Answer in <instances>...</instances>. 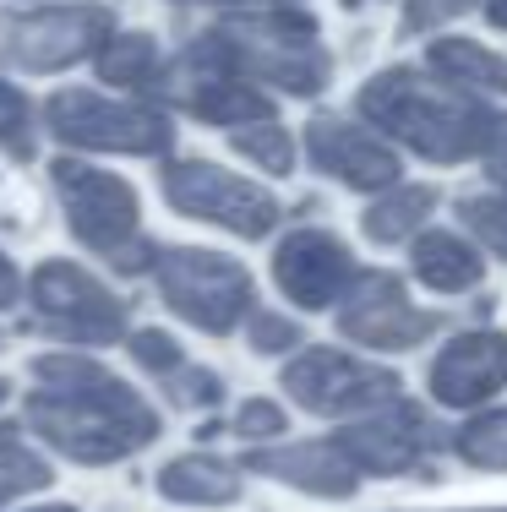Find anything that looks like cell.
Returning <instances> with one entry per match:
<instances>
[{"label": "cell", "mask_w": 507, "mask_h": 512, "mask_svg": "<svg viewBox=\"0 0 507 512\" xmlns=\"http://www.w3.org/2000/svg\"><path fill=\"white\" fill-rule=\"evenodd\" d=\"M333 447L349 458L355 474H420V480H431V458L448 447V431L420 404L393 398V404L360 414V425L338 431Z\"/></svg>", "instance_id": "cell-6"}, {"label": "cell", "mask_w": 507, "mask_h": 512, "mask_svg": "<svg viewBox=\"0 0 507 512\" xmlns=\"http://www.w3.org/2000/svg\"><path fill=\"white\" fill-rule=\"evenodd\" d=\"M131 360H137L142 371H153V376H175L180 365H186L180 344H175L169 333H159V327H142V333H131Z\"/></svg>", "instance_id": "cell-29"}, {"label": "cell", "mask_w": 507, "mask_h": 512, "mask_svg": "<svg viewBox=\"0 0 507 512\" xmlns=\"http://www.w3.org/2000/svg\"><path fill=\"white\" fill-rule=\"evenodd\" d=\"M153 273H159V295L169 300V311L213 338L235 333L251 316V273L219 251H159Z\"/></svg>", "instance_id": "cell-5"}, {"label": "cell", "mask_w": 507, "mask_h": 512, "mask_svg": "<svg viewBox=\"0 0 507 512\" xmlns=\"http://www.w3.org/2000/svg\"><path fill=\"white\" fill-rule=\"evenodd\" d=\"M486 169H491V180L507 191V120H497V131H491V142H486Z\"/></svg>", "instance_id": "cell-33"}, {"label": "cell", "mask_w": 507, "mask_h": 512, "mask_svg": "<svg viewBox=\"0 0 507 512\" xmlns=\"http://www.w3.org/2000/svg\"><path fill=\"white\" fill-rule=\"evenodd\" d=\"M229 148H235V153H246L251 164L273 169V175H289V169H295V142L284 137V126H279V120L235 126V131H229Z\"/></svg>", "instance_id": "cell-25"}, {"label": "cell", "mask_w": 507, "mask_h": 512, "mask_svg": "<svg viewBox=\"0 0 507 512\" xmlns=\"http://www.w3.org/2000/svg\"><path fill=\"white\" fill-rule=\"evenodd\" d=\"M159 491L169 502H186V507H224L240 496V474L229 469L224 458H208V453H191V458H175L159 469Z\"/></svg>", "instance_id": "cell-19"}, {"label": "cell", "mask_w": 507, "mask_h": 512, "mask_svg": "<svg viewBox=\"0 0 507 512\" xmlns=\"http://www.w3.org/2000/svg\"><path fill=\"white\" fill-rule=\"evenodd\" d=\"M6 393H11V382H0V404H6Z\"/></svg>", "instance_id": "cell-37"}, {"label": "cell", "mask_w": 507, "mask_h": 512, "mask_svg": "<svg viewBox=\"0 0 507 512\" xmlns=\"http://www.w3.org/2000/svg\"><path fill=\"white\" fill-rule=\"evenodd\" d=\"M169 398L186 409H213L224 398V382L219 371H208V365H180L175 376H169Z\"/></svg>", "instance_id": "cell-28"}, {"label": "cell", "mask_w": 507, "mask_h": 512, "mask_svg": "<svg viewBox=\"0 0 507 512\" xmlns=\"http://www.w3.org/2000/svg\"><path fill=\"white\" fill-rule=\"evenodd\" d=\"M507 382V333H458L431 360V393L448 409H475Z\"/></svg>", "instance_id": "cell-15"}, {"label": "cell", "mask_w": 507, "mask_h": 512, "mask_svg": "<svg viewBox=\"0 0 507 512\" xmlns=\"http://www.w3.org/2000/svg\"><path fill=\"white\" fill-rule=\"evenodd\" d=\"M60 207H66V224L82 246H93L99 256H110L120 273H142L153 262L142 246V218H137V191L126 186L110 169H93L82 158H55L50 169Z\"/></svg>", "instance_id": "cell-4"}, {"label": "cell", "mask_w": 507, "mask_h": 512, "mask_svg": "<svg viewBox=\"0 0 507 512\" xmlns=\"http://www.w3.org/2000/svg\"><path fill=\"white\" fill-rule=\"evenodd\" d=\"M480 512H507V507H480Z\"/></svg>", "instance_id": "cell-38"}, {"label": "cell", "mask_w": 507, "mask_h": 512, "mask_svg": "<svg viewBox=\"0 0 507 512\" xmlns=\"http://www.w3.org/2000/svg\"><path fill=\"white\" fill-rule=\"evenodd\" d=\"M153 93H169L175 104H186V115L208 120V126H257V120H273V99L251 82L235 77H175V82H153Z\"/></svg>", "instance_id": "cell-17"}, {"label": "cell", "mask_w": 507, "mask_h": 512, "mask_svg": "<svg viewBox=\"0 0 507 512\" xmlns=\"http://www.w3.org/2000/svg\"><path fill=\"white\" fill-rule=\"evenodd\" d=\"M44 120L60 142L71 148H93V153H137V158H153V153H169L175 142V126L159 115V109H142V104H115V99H99V93H55L44 104Z\"/></svg>", "instance_id": "cell-8"}, {"label": "cell", "mask_w": 507, "mask_h": 512, "mask_svg": "<svg viewBox=\"0 0 507 512\" xmlns=\"http://www.w3.org/2000/svg\"><path fill=\"white\" fill-rule=\"evenodd\" d=\"M344 6H360V0H344Z\"/></svg>", "instance_id": "cell-40"}, {"label": "cell", "mask_w": 507, "mask_h": 512, "mask_svg": "<svg viewBox=\"0 0 507 512\" xmlns=\"http://www.w3.org/2000/svg\"><path fill=\"white\" fill-rule=\"evenodd\" d=\"M164 197L175 213L202 218V224H219L240 240H262L279 224V202L273 191L251 186V180L229 175V169L208 164V158H180L164 169Z\"/></svg>", "instance_id": "cell-7"}, {"label": "cell", "mask_w": 507, "mask_h": 512, "mask_svg": "<svg viewBox=\"0 0 507 512\" xmlns=\"http://www.w3.org/2000/svg\"><path fill=\"white\" fill-rule=\"evenodd\" d=\"M273 278H279V289L295 306L322 311L349 289L355 256H349V246L338 235H328V229H295V235H284L279 251H273Z\"/></svg>", "instance_id": "cell-13"}, {"label": "cell", "mask_w": 507, "mask_h": 512, "mask_svg": "<svg viewBox=\"0 0 507 512\" xmlns=\"http://www.w3.org/2000/svg\"><path fill=\"white\" fill-rule=\"evenodd\" d=\"M458 218L497 256H507V191H497V197H464L458 202Z\"/></svg>", "instance_id": "cell-27"}, {"label": "cell", "mask_w": 507, "mask_h": 512, "mask_svg": "<svg viewBox=\"0 0 507 512\" xmlns=\"http://www.w3.org/2000/svg\"><path fill=\"white\" fill-rule=\"evenodd\" d=\"M0 148H6L17 164H28L39 153V137H33V109L11 82H0Z\"/></svg>", "instance_id": "cell-26"}, {"label": "cell", "mask_w": 507, "mask_h": 512, "mask_svg": "<svg viewBox=\"0 0 507 512\" xmlns=\"http://www.w3.org/2000/svg\"><path fill=\"white\" fill-rule=\"evenodd\" d=\"M431 207H437V191H431V186H398V191H388V197L366 213V235L382 240V246H393V240L415 235V229L426 224Z\"/></svg>", "instance_id": "cell-21"}, {"label": "cell", "mask_w": 507, "mask_h": 512, "mask_svg": "<svg viewBox=\"0 0 507 512\" xmlns=\"http://www.w3.org/2000/svg\"><path fill=\"white\" fill-rule=\"evenodd\" d=\"M306 153L317 169H328L333 180H344V186L355 191H388L398 186V153L388 142H377L371 131L349 126V120H311L306 126Z\"/></svg>", "instance_id": "cell-14"}, {"label": "cell", "mask_w": 507, "mask_h": 512, "mask_svg": "<svg viewBox=\"0 0 507 512\" xmlns=\"http://www.w3.org/2000/svg\"><path fill=\"white\" fill-rule=\"evenodd\" d=\"M284 393L311 414L344 420V414H371V409L393 404L398 376L382 371V365L349 360L338 349H306L300 360L284 365Z\"/></svg>", "instance_id": "cell-10"}, {"label": "cell", "mask_w": 507, "mask_h": 512, "mask_svg": "<svg viewBox=\"0 0 507 512\" xmlns=\"http://www.w3.org/2000/svg\"><path fill=\"white\" fill-rule=\"evenodd\" d=\"M50 480H55L50 463L33 453L28 442H17V436H0V507L17 502V496H28V491H44Z\"/></svg>", "instance_id": "cell-23"}, {"label": "cell", "mask_w": 507, "mask_h": 512, "mask_svg": "<svg viewBox=\"0 0 507 512\" xmlns=\"http://www.w3.org/2000/svg\"><path fill=\"white\" fill-rule=\"evenodd\" d=\"M453 453L475 469H507V409H491L480 420H469L453 436Z\"/></svg>", "instance_id": "cell-24"}, {"label": "cell", "mask_w": 507, "mask_h": 512, "mask_svg": "<svg viewBox=\"0 0 507 512\" xmlns=\"http://www.w3.org/2000/svg\"><path fill=\"white\" fill-rule=\"evenodd\" d=\"M246 469H257V474H273V480L295 485V491H306V496H333V502H344V496H355V485H360V474L349 469V458L338 453L333 442L257 447V453H246Z\"/></svg>", "instance_id": "cell-16"}, {"label": "cell", "mask_w": 507, "mask_h": 512, "mask_svg": "<svg viewBox=\"0 0 507 512\" xmlns=\"http://www.w3.org/2000/svg\"><path fill=\"white\" fill-rule=\"evenodd\" d=\"M0 344H6V338H0Z\"/></svg>", "instance_id": "cell-41"}, {"label": "cell", "mask_w": 507, "mask_h": 512, "mask_svg": "<svg viewBox=\"0 0 507 512\" xmlns=\"http://www.w3.org/2000/svg\"><path fill=\"white\" fill-rule=\"evenodd\" d=\"M486 11H491V22H497V28H507V0H491Z\"/></svg>", "instance_id": "cell-35"}, {"label": "cell", "mask_w": 507, "mask_h": 512, "mask_svg": "<svg viewBox=\"0 0 507 512\" xmlns=\"http://www.w3.org/2000/svg\"><path fill=\"white\" fill-rule=\"evenodd\" d=\"M300 344V327L289 316H273V311H251V349L262 355H284V349Z\"/></svg>", "instance_id": "cell-32"}, {"label": "cell", "mask_w": 507, "mask_h": 512, "mask_svg": "<svg viewBox=\"0 0 507 512\" xmlns=\"http://www.w3.org/2000/svg\"><path fill=\"white\" fill-rule=\"evenodd\" d=\"M426 66L437 71V82L464 93H507V60L491 55L475 39H437L426 50Z\"/></svg>", "instance_id": "cell-20"}, {"label": "cell", "mask_w": 507, "mask_h": 512, "mask_svg": "<svg viewBox=\"0 0 507 512\" xmlns=\"http://www.w3.org/2000/svg\"><path fill=\"white\" fill-rule=\"evenodd\" d=\"M475 6L480 0H404V33H431V28H442V22L464 17Z\"/></svg>", "instance_id": "cell-30"}, {"label": "cell", "mask_w": 507, "mask_h": 512, "mask_svg": "<svg viewBox=\"0 0 507 512\" xmlns=\"http://www.w3.org/2000/svg\"><path fill=\"white\" fill-rule=\"evenodd\" d=\"M344 295H349V306L338 311V333L366 349H415L442 327L437 311L409 306L404 284L393 273H355Z\"/></svg>", "instance_id": "cell-12"}, {"label": "cell", "mask_w": 507, "mask_h": 512, "mask_svg": "<svg viewBox=\"0 0 507 512\" xmlns=\"http://www.w3.org/2000/svg\"><path fill=\"white\" fill-rule=\"evenodd\" d=\"M33 376L44 387H33L22 414L28 425L55 447V453L77 463H115L142 453L148 442H159V409L126 387L115 371H104L99 360L82 355H39Z\"/></svg>", "instance_id": "cell-1"}, {"label": "cell", "mask_w": 507, "mask_h": 512, "mask_svg": "<svg viewBox=\"0 0 507 512\" xmlns=\"http://www.w3.org/2000/svg\"><path fill=\"white\" fill-rule=\"evenodd\" d=\"M110 39V11L104 6H55L39 17H22L0 39V66L11 71H66L88 60Z\"/></svg>", "instance_id": "cell-11"}, {"label": "cell", "mask_w": 507, "mask_h": 512, "mask_svg": "<svg viewBox=\"0 0 507 512\" xmlns=\"http://www.w3.org/2000/svg\"><path fill=\"white\" fill-rule=\"evenodd\" d=\"M415 273L426 278L437 295H458V289H475L480 273H486V256H480L469 240L448 235V229H431V235L415 240Z\"/></svg>", "instance_id": "cell-18"}, {"label": "cell", "mask_w": 507, "mask_h": 512, "mask_svg": "<svg viewBox=\"0 0 507 512\" xmlns=\"http://www.w3.org/2000/svg\"><path fill=\"white\" fill-rule=\"evenodd\" d=\"M33 311L66 344H115L126 333V300L110 295L77 262H44L33 273Z\"/></svg>", "instance_id": "cell-9"}, {"label": "cell", "mask_w": 507, "mask_h": 512, "mask_svg": "<svg viewBox=\"0 0 507 512\" xmlns=\"http://www.w3.org/2000/svg\"><path fill=\"white\" fill-rule=\"evenodd\" d=\"M279 431H284V409L273 404V398H251V404H240L235 436H246V442H273Z\"/></svg>", "instance_id": "cell-31"}, {"label": "cell", "mask_w": 507, "mask_h": 512, "mask_svg": "<svg viewBox=\"0 0 507 512\" xmlns=\"http://www.w3.org/2000/svg\"><path fill=\"white\" fill-rule=\"evenodd\" d=\"M11 300H17V267H11L6 256H0V311H6Z\"/></svg>", "instance_id": "cell-34"}, {"label": "cell", "mask_w": 507, "mask_h": 512, "mask_svg": "<svg viewBox=\"0 0 507 512\" xmlns=\"http://www.w3.org/2000/svg\"><path fill=\"white\" fill-rule=\"evenodd\" d=\"M180 6H197V0H180Z\"/></svg>", "instance_id": "cell-39"}, {"label": "cell", "mask_w": 507, "mask_h": 512, "mask_svg": "<svg viewBox=\"0 0 507 512\" xmlns=\"http://www.w3.org/2000/svg\"><path fill=\"white\" fill-rule=\"evenodd\" d=\"M33 512H77V507H33Z\"/></svg>", "instance_id": "cell-36"}, {"label": "cell", "mask_w": 507, "mask_h": 512, "mask_svg": "<svg viewBox=\"0 0 507 512\" xmlns=\"http://www.w3.org/2000/svg\"><path fill=\"white\" fill-rule=\"evenodd\" d=\"M360 120H371L377 131L398 137L404 148H415L431 164H464V158L486 153L497 115L480 99H469L464 88L426 77L415 66H388L360 88Z\"/></svg>", "instance_id": "cell-3"}, {"label": "cell", "mask_w": 507, "mask_h": 512, "mask_svg": "<svg viewBox=\"0 0 507 512\" xmlns=\"http://www.w3.org/2000/svg\"><path fill=\"white\" fill-rule=\"evenodd\" d=\"M333 60L322 50L317 17L295 6L257 11V17H229L219 28H202L180 50L175 77H235V82H273V88L311 99L328 88Z\"/></svg>", "instance_id": "cell-2"}, {"label": "cell", "mask_w": 507, "mask_h": 512, "mask_svg": "<svg viewBox=\"0 0 507 512\" xmlns=\"http://www.w3.org/2000/svg\"><path fill=\"white\" fill-rule=\"evenodd\" d=\"M99 77L104 82H120V88H142V82H153V66H159V44L148 39V33H115V39H104L99 50Z\"/></svg>", "instance_id": "cell-22"}]
</instances>
